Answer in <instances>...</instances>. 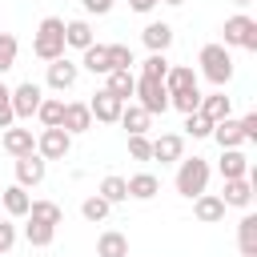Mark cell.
Wrapping results in <instances>:
<instances>
[{
	"instance_id": "d590c367",
	"label": "cell",
	"mask_w": 257,
	"mask_h": 257,
	"mask_svg": "<svg viewBox=\"0 0 257 257\" xmlns=\"http://www.w3.org/2000/svg\"><path fill=\"white\" fill-rule=\"evenodd\" d=\"M16 52H20V44H16V36L12 32H0V76L16 64Z\"/></svg>"
},
{
	"instance_id": "7bdbcfd3",
	"label": "cell",
	"mask_w": 257,
	"mask_h": 257,
	"mask_svg": "<svg viewBox=\"0 0 257 257\" xmlns=\"http://www.w3.org/2000/svg\"><path fill=\"white\" fill-rule=\"evenodd\" d=\"M80 4H84V12H96V16H104L112 8V0H80Z\"/></svg>"
},
{
	"instance_id": "4316f807",
	"label": "cell",
	"mask_w": 257,
	"mask_h": 257,
	"mask_svg": "<svg viewBox=\"0 0 257 257\" xmlns=\"http://www.w3.org/2000/svg\"><path fill=\"white\" fill-rule=\"evenodd\" d=\"M149 120H153V116H149V112H145L141 104H124V108H120V120H116V124H124V133L133 137V133H149Z\"/></svg>"
},
{
	"instance_id": "277c9868",
	"label": "cell",
	"mask_w": 257,
	"mask_h": 257,
	"mask_svg": "<svg viewBox=\"0 0 257 257\" xmlns=\"http://www.w3.org/2000/svg\"><path fill=\"white\" fill-rule=\"evenodd\" d=\"M137 104L149 112V116H165L169 112V88L165 80H153V76H137V88H133Z\"/></svg>"
},
{
	"instance_id": "44dd1931",
	"label": "cell",
	"mask_w": 257,
	"mask_h": 257,
	"mask_svg": "<svg viewBox=\"0 0 257 257\" xmlns=\"http://www.w3.org/2000/svg\"><path fill=\"white\" fill-rule=\"evenodd\" d=\"M221 177L225 181H233V177H249V157L241 153V149H221Z\"/></svg>"
},
{
	"instance_id": "3957f363",
	"label": "cell",
	"mask_w": 257,
	"mask_h": 257,
	"mask_svg": "<svg viewBox=\"0 0 257 257\" xmlns=\"http://www.w3.org/2000/svg\"><path fill=\"white\" fill-rule=\"evenodd\" d=\"M197 64H201L205 80H209V84H217V88H225V84L233 80V56H229V48H225V44H205V48H201V56H197Z\"/></svg>"
},
{
	"instance_id": "f1b7e54d",
	"label": "cell",
	"mask_w": 257,
	"mask_h": 257,
	"mask_svg": "<svg viewBox=\"0 0 257 257\" xmlns=\"http://www.w3.org/2000/svg\"><path fill=\"white\" fill-rule=\"evenodd\" d=\"M193 84H197V72L189 64H177V68L169 64V72H165V88L169 92H181V88H193Z\"/></svg>"
},
{
	"instance_id": "ba28073f",
	"label": "cell",
	"mask_w": 257,
	"mask_h": 257,
	"mask_svg": "<svg viewBox=\"0 0 257 257\" xmlns=\"http://www.w3.org/2000/svg\"><path fill=\"white\" fill-rule=\"evenodd\" d=\"M76 76H80V64H72L68 56L48 60V88H52V92H68V88L76 84Z\"/></svg>"
},
{
	"instance_id": "7402d4cb",
	"label": "cell",
	"mask_w": 257,
	"mask_h": 257,
	"mask_svg": "<svg viewBox=\"0 0 257 257\" xmlns=\"http://www.w3.org/2000/svg\"><path fill=\"white\" fill-rule=\"evenodd\" d=\"M124 185H128V197H133V201H153V197L161 193V181H157L153 173H133Z\"/></svg>"
},
{
	"instance_id": "ffe728a7",
	"label": "cell",
	"mask_w": 257,
	"mask_h": 257,
	"mask_svg": "<svg viewBox=\"0 0 257 257\" xmlns=\"http://www.w3.org/2000/svg\"><path fill=\"white\" fill-rule=\"evenodd\" d=\"M80 64H84L92 76H108V72H112V64H108V44H96V40H92V44L84 48Z\"/></svg>"
},
{
	"instance_id": "ac0fdd59",
	"label": "cell",
	"mask_w": 257,
	"mask_h": 257,
	"mask_svg": "<svg viewBox=\"0 0 257 257\" xmlns=\"http://www.w3.org/2000/svg\"><path fill=\"white\" fill-rule=\"evenodd\" d=\"M0 205H4V213H8V217H28L32 197H28V189H24V185H8V189H0Z\"/></svg>"
},
{
	"instance_id": "e575fe53",
	"label": "cell",
	"mask_w": 257,
	"mask_h": 257,
	"mask_svg": "<svg viewBox=\"0 0 257 257\" xmlns=\"http://www.w3.org/2000/svg\"><path fill=\"white\" fill-rule=\"evenodd\" d=\"M108 209H112V205H108V201H104L100 193H96V197H84V205H80L84 221H96V225H100V221L108 217Z\"/></svg>"
},
{
	"instance_id": "d6a6232c",
	"label": "cell",
	"mask_w": 257,
	"mask_h": 257,
	"mask_svg": "<svg viewBox=\"0 0 257 257\" xmlns=\"http://www.w3.org/2000/svg\"><path fill=\"white\" fill-rule=\"evenodd\" d=\"M36 116H40V124H44V128H56V124H60V116H64V100L44 96V100H40V108H36Z\"/></svg>"
},
{
	"instance_id": "9c48e42d",
	"label": "cell",
	"mask_w": 257,
	"mask_h": 257,
	"mask_svg": "<svg viewBox=\"0 0 257 257\" xmlns=\"http://www.w3.org/2000/svg\"><path fill=\"white\" fill-rule=\"evenodd\" d=\"M120 108H124V100H116L108 88L92 92V100H88V112H92V120H100V124H116V120H120Z\"/></svg>"
},
{
	"instance_id": "836d02e7",
	"label": "cell",
	"mask_w": 257,
	"mask_h": 257,
	"mask_svg": "<svg viewBox=\"0 0 257 257\" xmlns=\"http://www.w3.org/2000/svg\"><path fill=\"white\" fill-rule=\"evenodd\" d=\"M185 133L201 141V137H209V133H213V120H209L201 108H197V112H185Z\"/></svg>"
},
{
	"instance_id": "2e32d148",
	"label": "cell",
	"mask_w": 257,
	"mask_h": 257,
	"mask_svg": "<svg viewBox=\"0 0 257 257\" xmlns=\"http://www.w3.org/2000/svg\"><path fill=\"white\" fill-rule=\"evenodd\" d=\"M221 149H241L245 145V133H241V120H233V116H225V120H217L213 124V133H209Z\"/></svg>"
},
{
	"instance_id": "8992f818",
	"label": "cell",
	"mask_w": 257,
	"mask_h": 257,
	"mask_svg": "<svg viewBox=\"0 0 257 257\" xmlns=\"http://www.w3.org/2000/svg\"><path fill=\"white\" fill-rule=\"evenodd\" d=\"M40 100H44V88H40L36 80L16 84V88H12V112H16V120H32L36 108H40Z\"/></svg>"
},
{
	"instance_id": "e0dca14e",
	"label": "cell",
	"mask_w": 257,
	"mask_h": 257,
	"mask_svg": "<svg viewBox=\"0 0 257 257\" xmlns=\"http://www.w3.org/2000/svg\"><path fill=\"white\" fill-rule=\"evenodd\" d=\"M4 153H12V157H28V153H36V137H32V128H4Z\"/></svg>"
},
{
	"instance_id": "d6986e66",
	"label": "cell",
	"mask_w": 257,
	"mask_h": 257,
	"mask_svg": "<svg viewBox=\"0 0 257 257\" xmlns=\"http://www.w3.org/2000/svg\"><path fill=\"white\" fill-rule=\"evenodd\" d=\"M104 88H108L116 100H124V104H128V96H133V88H137V76H133V68H112V72L104 76Z\"/></svg>"
},
{
	"instance_id": "ee69618b",
	"label": "cell",
	"mask_w": 257,
	"mask_h": 257,
	"mask_svg": "<svg viewBox=\"0 0 257 257\" xmlns=\"http://www.w3.org/2000/svg\"><path fill=\"white\" fill-rule=\"evenodd\" d=\"M157 4H161V0H128V8H133V12H153Z\"/></svg>"
},
{
	"instance_id": "8d00e7d4",
	"label": "cell",
	"mask_w": 257,
	"mask_h": 257,
	"mask_svg": "<svg viewBox=\"0 0 257 257\" xmlns=\"http://www.w3.org/2000/svg\"><path fill=\"white\" fill-rule=\"evenodd\" d=\"M165 72H169V60H165V52H149V56H145V64H141V76L165 80Z\"/></svg>"
},
{
	"instance_id": "484cf974",
	"label": "cell",
	"mask_w": 257,
	"mask_h": 257,
	"mask_svg": "<svg viewBox=\"0 0 257 257\" xmlns=\"http://www.w3.org/2000/svg\"><path fill=\"white\" fill-rule=\"evenodd\" d=\"M201 112L217 124V120L233 116V104H229V96H225V92H209V96H201Z\"/></svg>"
},
{
	"instance_id": "5bb4252c",
	"label": "cell",
	"mask_w": 257,
	"mask_h": 257,
	"mask_svg": "<svg viewBox=\"0 0 257 257\" xmlns=\"http://www.w3.org/2000/svg\"><path fill=\"white\" fill-rule=\"evenodd\" d=\"M221 201L233 205V209H249V205H253V181H249V177H233V181H225Z\"/></svg>"
},
{
	"instance_id": "4fadbf2b",
	"label": "cell",
	"mask_w": 257,
	"mask_h": 257,
	"mask_svg": "<svg viewBox=\"0 0 257 257\" xmlns=\"http://www.w3.org/2000/svg\"><path fill=\"white\" fill-rule=\"evenodd\" d=\"M60 128H64L68 137H76V133H88V128H92V112H88V104H80V100H72V104H64V116H60Z\"/></svg>"
},
{
	"instance_id": "f546056e",
	"label": "cell",
	"mask_w": 257,
	"mask_h": 257,
	"mask_svg": "<svg viewBox=\"0 0 257 257\" xmlns=\"http://www.w3.org/2000/svg\"><path fill=\"white\" fill-rule=\"evenodd\" d=\"M169 108H177V112H197V108H201V88L193 84V88L169 92Z\"/></svg>"
},
{
	"instance_id": "7c38bea8",
	"label": "cell",
	"mask_w": 257,
	"mask_h": 257,
	"mask_svg": "<svg viewBox=\"0 0 257 257\" xmlns=\"http://www.w3.org/2000/svg\"><path fill=\"white\" fill-rule=\"evenodd\" d=\"M181 157H185V137H181V133H161V137L153 141V161L173 165V161H181Z\"/></svg>"
},
{
	"instance_id": "1f68e13d",
	"label": "cell",
	"mask_w": 257,
	"mask_h": 257,
	"mask_svg": "<svg viewBox=\"0 0 257 257\" xmlns=\"http://www.w3.org/2000/svg\"><path fill=\"white\" fill-rule=\"evenodd\" d=\"M28 217H36V221H44V225H60V221H64V209H60L56 201H32V205H28Z\"/></svg>"
},
{
	"instance_id": "d4e9b609",
	"label": "cell",
	"mask_w": 257,
	"mask_h": 257,
	"mask_svg": "<svg viewBox=\"0 0 257 257\" xmlns=\"http://www.w3.org/2000/svg\"><path fill=\"white\" fill-rule=\"evenodd\" d=\"M237 245H241V257H257V217L245 213L241 225H237Z\"/></svg>"
},
{
	"instance_id": "f35d334b",
	"label": "cell",
	"mask_w": 257,
	"mask_h": 257,
	"mask_svg": "<svg viewBox=\"0 0 257 257\" xmlns=\"http://www.w3.org/2000/svg\"><path fill=\"white\" fill-rule=\"evenodd\" d=\"M12 120H16V112H12V88L0 80V128H12Z\"/></svg>"
},
{
	"instance_id": "b9f144b4",
	"label": "cell",
	"mask_w": 257,
	"mask_h": 257,
	"mask_svg": "<svg viewBox=\"0 0 257 257\" xmlns=\"http://www.w3.org/2000/svg\"><path fill=\"white\" fill-rule=\"evenodd\" d=\"M241 133H245V141H257V112L241 116Z\"/></svg>"
},
{
	"instance_id": "52a82bcc",
	"label": "cell",
	"mask_w": 257,
	"mask_h": 257,
	"mask_svg": "<svg viewBox=\"0 0 257 257\" xmlns=\"http://www.w3.org/2000/svg\"><path fill=\"white\" fill-rule=\"evenodd\" d=\"M36 153L44 157V161H64L68 153H72V137L56 124V128H40V137H36Z\"/></svg>"
},
{
	"instance_id": "f6af8a7d",
	"label": "cell",
	"mask_w": 257,
	"mask_h": 257,
	"mask_svg": "<svg viewBox=\"0 0 257 257\" xmlns=\"http://www.w3.org/2000/svg\"><path fill=\"white\" fill-rule=\"evenodd\" d=\"M233 4H237V8H245V4H253V0H233Z\"/></svg>"
},
{
	"instance_id": "4dcf8cb0",
	"label": "cell",
	"mask_w": 257,
	"mask_h": 257,
	"mask_svg": "<svg viewBox=\"0 0 257 257\" xmlns=\"http://www.w3.org/2000/svg\"><path fill=\"white\" fill-rule=\"evenodd\" d=\"M96 193H100L108 205H120V201H128V185H124V177H116V173H112V177H104Z\"/></svg>"
},
{
	"instance_id": "ab89813d",
	"label": "cell",
	"mask_w": 257,
	"mask_h": 257,
	"mask_svg": "<svg viewBox=\"0 0 257 257\" xmlns=\"http://www.w3.org/2000/svg\"><path fill=\"white\" fill-rule=\"evenodd\" d=\"M108 64L112 68H133V48L128 44H108Z\"/></svg>"
},
{
	"instance_id": "83f0119b",
	"label": "cell",
	"mask_w": 257,
	"mask_h": 257,
	"mask_svg": "<svg viewBox=\"0 0 257 257\" xmlns=\"http://www.w3.org/2000/svg\"><path fill=\"white\" fill-rule=\"evenodd\" d=\"M52 237H56V225H44V221L28 217V225H24V241H28L32 249H44V245H52Z\"/></svg>"
},
{
	"instance_id": "74e56055",
	"label": "cell",
	"mask_w": 257,
	"mask_h": 257,
	"mask_svg": "<svg viewBox=\"0 0 257 257\" xmlns=\"http://www.w3.org/2000/svg\"><path fill=\"white\" fill-rule=\"evenodd\" d=\"M128 157H133V161H153V141H149L145 133H133V137H128Z\"/></svg>"
},
{
	"instance_id": "bcb514c9",
	"label": "cell",
	"mask_w": 257,
	"mask_h": 257,
	"mask_svg": "<svg viewBox=\"0 0 257 257\" xmlns=\"http://www.w3.org/2000/svg\"><path fill=\"white\" fill-rule=\"evenodd\" d=\"M161 4H185V0H161Z\"/></svg>"
},
{
	"instance_id": "603a6c76",
	"label": "cell",
	"mask_w": 257,
	"mask_h": 257,
	"mask_svg": "<svg viewBox=\"0 0 257 257\" xmlns=\"http://www.w3.org/2000/svg\"><path fill=\"white\" fill-rule=\"evenodd\" d=\"M96 257H128V237L116 229H104L96 237Z\"/></svg>"
},
{
	"instance_id": "8fae6325",
	"label": "cell",
	"mask_w": 257,
	"mask_h": 257,
	"mask_svg": "<svg viewBox=\"0 0 257 257\" xmlns=\"http://www.w3.org/2000/svg\"><path fill=\"white\" fill-rule=\"evenodd\" d=\"M225 201L217 197V193H201V197H193V217L201 221V225H217V221H225Z\"/></svg>"
},
{
	"instance_id": "cb8c5ba5",
	"label": "cell",
	"mask_w": 257,
	"mask_h": 257,
	"mask_svg": "<svg viewBox=\"0 0 257 257\" xmlns=\"http://www.w3.org/2000/svg\"><path fill=\"white\" fill-rule=\"evenodd\" d=\"M92 44V24L88 20H64V48H88Z\"/></svg>"
},
{
	"instance_id": "30bf717a",
	"label": "cell",
	"mask_w": 257,
	"mask_h": 257,
	"mask_svg": "<svg viewBox=\"0 0 257 257\" xmlns=\"http://www.w3.org/2000/svg\"><path fill=\"white\" fill-rule=\"evenodd\" d=\"M44 173H48V161H44L40 153L16 157V185H24V189H36V185L44 181Z\"/></svg>"
},
{
	"instance_id": "60d3db41",
	"label": "cell",
	"mask_w": 257,
	"mask_h": 257,
	"mask_svg": "<svg viewBox=\"0 0 257 257\" xmlns=\"http://www.w3.org/2000/svg\"><path fill=\"white\" fill-rule=\"evenodd\" d=\"M16 245V225L12 221H0V253H8Z\"/></svg>"
},
{
	"instance_id": "7a4b0ae2",
	"label": "cell",
	"mask_w": 257,
	"mask_h": 257,
	"mask_svg": "<svg viewBox=\"0 0 257 257\" xmlns=\"http://www.w3.org/2000/svg\"><path fill=\"white\" fill-rule=\"evenodd\" d=\"M32 52H36L40 60H56V56H64V20H60V16H44V20L36 24Z\"/></svg>"
},
{
	"instance_id": "9a60e30c",
	"label": "cell",
	"mask_w": 257,
	"mask_h": 257,
	"mask_svg": "<svg viewBox=\"0 0 257 257\" xmlns=\"http://www.w3.org/2000/svg\"><path fill=\"white\" fill-rule=\"evenodd\" d=\"M141 40H145V48H149V52H169V44H173V24H165V20L145 24Z\"/></svg>"
},
{
	"instance_id": "5b68a950",
	"label": "cell",
	"mask_w": 257,
	"mask_h": 257,
	"mask_svg": "<svg viewBox=\"0 0 257 257\" xmlns=\"http://www.w3.org/2000/svg\"><path fill=\"white\" fill-rule=\"evenodd\" d=\"M225 48H245V52H257V20L253 16H245V12H237V16H229L225 20Z\"/></svg>"
},
{
	"instance_id": "6da1fadb",
	"label": "cell",
	"mask_w": 257,
	"mask_h": 257,
	"mask_svg": "<svg viewBox=\"0 0 257 257\" xmlns=\"http://www.w3.org/2000/svg\"><path fill=\"white\" fill-rule=\"evenodd\" d=\"M205 189H209V161L205 157H181L177 161V193L193 201Z\"/></svg>"
}]
</instances>
